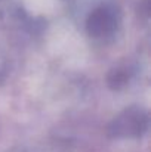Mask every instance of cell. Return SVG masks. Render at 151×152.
Returning <instances> with one entry per match:
<instances>
[{"label": "cell", "mask_w": 151, "mask_h": 152, "mask_svg": "<svg viewBox=\"0 0 151 152\" xmlns=\"http://www.w3.org/2000/svg\"><path fill=\"white\" fill-rule=\"evenodd\" d=\"M108 130L117 139L141 137L148 130V114L139 106L127 108L111 121Z\"/></svg>", "instance_id": "cell-1"}, {"label": "cell", "mask_w": 151, "mask_h": 152, "mask_svg": "<svg viewBox=\"0 0 151 152\" xmlns=\"http://www.w3.org/2000/svg\"><path fill=\"white\" fill-rule=\"evenodd\" d=\"M86 28L92 37L107 39L113 36L114 31L117 30V15L113 9L101 6L89 15Z\"/></svg>", "instance_id": "cell-2"}]
</instances>
